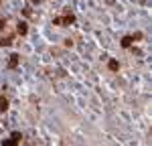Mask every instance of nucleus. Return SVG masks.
I'll return each instance as SVG.
<instances>
[{
    "label": "nucleus",
    "mask_w": 152,
    "mask_h": 146,
    "mask_svg": "<svg viewBox=\"0 0 152 146\" xmlns=\"http://www.w3.org/2000/svg\"><path fill=\"white\" fill-rule=\"evenodd\" d=\"M73 22H75V14H71V12H67L65 16L53 18V24H57V27H67V24H73Z\"/></svg>",
    "instance_id": "f257e3e1"
},
{
    "label": "nucleus",
    "mask_w": 152,
    "mask_h": 146,
    "mask_svg": "<svg viewBox=\"0 0 152 146\" xmlns=\"http://www.w3.org/2000/svg\"><path fill=\"white\" fill-rule=\"evenodd\" d=\"M138 39H142V33H136V35H130V37H124L122 39V47L124 49H128L134 41H138Z\"/></svg>",
    "instance_id": "f03ea898"
},
{
    "label": "nucleus",
    "mask_w": 152,
    "mask_h": 146,
    "mask_svg": "<svg viewBox=\"0 0 152 146\" xmlns=\"http://www.w3.org/2000/svg\"><path fill=\"white\" fill-rule=\"evenodd\" d=\"M20 63V57L18 55H10V61H8V69H16Z\"/></svg>",
    "instance_id": "7ed1b4c3"
},
{
    "label": "nucleus",
    "mask_w": 152,
    "mask_h": 146,
    "mask_svg": "<svg viewBox=\"0 0 152 146\" xmlns=\"http://www.w3.org/2000/svg\"><path fill=\"white\" fill-rule=\"evenodd\" d=\"M18 140H20V134H18V132H14V134H12V140H6L2 146H16Z\"/></svg>",
    "instance_id": "20e7f679"
},
{
    "label": "nucleus",
    "mask_w": 152,
    "mask_h": 146,
    "mask_svg": "<svg viewBox=\"0 0 152 146\" xmlns=\"http://www.w3.org/2000/svg\"><path fill=\"white\" fill-rule=\"evenodd\" d=\"M16 33H18V35H27V33H29V27H27V22H18V27H16Z\"/></svg>",
    "instance_id": "39448f33"
},
{
    "label": "nucleus",
    "mask_w": 152,
    "mask_h": 146,
    "mask_svg": "<svg viewBox=\"0 0 152 146\" xmlns=\"http://www.w3.org/2000/svg\"><path fill=\"white\" fill-rule=\"evenodd\" d=\"M12 39H14L12 35H8V37H2V39H0V47H8V45H12Z\"/></svg>",
    "instance_id": "423d86ee"
},
{
    "label": "nucleus",
    "mask_w": 152,
    "mask_h": 146,
    "mask_svg": "<svg viewBox=\"0 0 152 146\" xmlns=\"http://www.w3.org/2000/svg\"><path fill=\"white\" fill-rule=\"evenodd\" d=\"M108 67H110V71H118V69H120V63H118V61H114V59H112V61L108 63Z\"/></svg>",
    "instance_id": "0eeeda50"
},
{
    "label": "nucleus",
    "mask_w": 152,
    "mask_h": 146,
    "mask_svg": "<svg viewBox=\"0 0 152 146\" xmlns=\"http://www.w3.org/2000/svg\"><path fill=\"white\" fill-rule=\"evenodd\" d=\"M6 108H8V99H6V97H0V110L4 112Z\"/></svg>",
    "instance_id": "6e6552de"
},
{
    "label": "nucleus",
    "mask_w": 152,
    "mask_h": 146,
    "mask_svg": "<svg viewBox=\"0 0 152 146\" xmlns=\"http://www.w3.org/2000/svg\"><path fill=\"white\" fill-rule=\"evenodd\" d=\"M2 29H6V20H0V31Z\"/></svg>",
    "instance_id": "1a4fd4ad"
},
{
    "label": "nucleus",
    "mask_w": 152,
    "mask_h": 146,
    "mask_svg": "<svg viewBox=\"0 0 152 146\" xmlns=\"http://www.w3.org/2000/svg\"><path fill=\"white\" fill-rule=\"evenodd\" d=\"M31 2H33V4H39V2H41V0H31Z\"/></svg>",
    "instance_id": "9d476101"
}]
</instances>
